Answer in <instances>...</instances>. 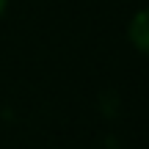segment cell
Listing matches in <instances>:
<instances>
[{
	"mask_svg": "<svg viewBox=\"0 0 149 149\" xmlns=\"http://www.w3.org/2000/svg\"><path fill=\"white\" fill-rule=\"evenodd\" d=\"M127 33H130V42H133L135 47L141 50V53L149 55V8L138 11V14L130 19Z\"/></svg>",
	"mask_w": 149,
	"mask_h": 149,
	"instance_id": "obj_1",
	"label": "cell"
},
{
	"mask_svg": "<svg viewBox=\"0 0 149 149\" xmlns=\"http://www.w3.org/2000/svg\"><path fill=\"white\" fill-rule=\"evenodd\" d=\"M3 11H6V0H0V14H3Z\"/></svg>",
	"mask_w": 149,
	"mask_h": 149,
	"instance_id": "obj_2",
	"label": "cell"
}]
</instances>
